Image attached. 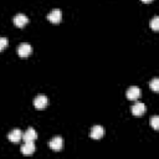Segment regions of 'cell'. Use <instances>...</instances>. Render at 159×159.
<instances>
[{
    "instance_id": "9",
    "label": "cell",
    "mask_w": 159,
    "mask_h": 159,
    "mask_svg": "<svg viewBox=\"0 0 159 159\" xmlns=\"http://www.w3.org/2000/svg\"><path fill=\"white\" fill-rule=\"evenodd\" d=\"M7 138H9V140L12 142V143H19L20 140H22V133H21L20 129H12V130L9 133Z\"/></svg>"
},
{
    "instance_id": "12",
    "label": "cell",
    "mask_w": 159,
    "mask_h": 159,
    "mask_svg": "<svg viewBox=\"0 0 159 159\" xmlns=\"http://www.w3.org/2000/svg\"><path fill=\"white\" fill-rule=\"evenodd\" d=\"M149 86H150V88L154 91V92H158L159 91V78H153L152 81H150V83H149Z\"/></svg>"
},
{
    "instance_id": "3",
    "label": "cell",
    "mask_w": 159,
    "mask_h": 159,
    "mask_svg": "<svg viewBox=\"0 0 159 159\" xmlns=\"http://www.w3.org/2000/svg\"><path fill=\"white\" fill-rule=\"evenodd\" d=\"M47 103H48L47 97L43 96V94H39V96H36L35 99H34V106H35V108H37V109H43V108L47 106Z\"/></svg>"
},
{
    "instance_id": "2",
    "label": "cell",
    "mask_w": 159,
    "mask_h": 159,
    "mask_svg": "<svg viewBox=\"0 0 159 159\" xmlns=\"http://www.w3.org/2000/svg\"><path fill=\"white\" fill-rule=\"evenodd\" d=\"M31 52H32V47H31V45H29V43H26V42L20 43V45L17 46V55H19L20 57H27Z\"/></svg>"
},
{
    "instance_id": "7",
    "label": "cell",
    "mask_w": 159,
    "mask_h": 159,
    "mask_svg": "<svg viewBox=\"0 0 159 159\" xmlns=\"http://www.w3.org/2000/svg\"><path fill=\"white\" fill-rule=\"evenodd\" d=\"M103 134H104V129H103V127H101V125H94V127H92L91 133H89V135H91L92 139H101V138L103 137Z\"/></svg>"
},
{
    "instance_id": "14",
    "label": "cell",
    "mask_w": 159,
    "mask_h": 159,
    "mask_svg": "<svg viewBox=\"0 0 159 159\" xmlns=\"http://www.w3.org/2000/svg\"><path fill=\"white\" fill-rule=\"evenodd\" d=\"M150 124H152V127L154 128V130H158V129H159V117H158V116H154V117L150 119Z\"/></svg>"
},
{
    "instance_id": "5",
    "label": "cell",
    "mask_w": 159,
    "mask_h": 159,
    "mask_svg": "<svg viewBox=\"0 0 159 159\" xmlns=\"http://www.w3.org/2000/svg\"><path fill=\"white\" fill-rule=\"evenodd\" d=\"M125 94H127V98H128V99H137V98L140 97L142 91H140L139 87L132 86V87H129V88L127 89V93H125Z\"/></svg>"
},
{
    "instance_id": "1",
    "label": "cell",
    "mask_w": 159,
    "mask_h": 159,
    "mask_svg": "<svg viewBox=\"0 0 159 159\" xmlns=\"http://www.w3.org/2000/svg\"><path fill=\"white\" fill-rule=\"evenodd\" d=\"M48 147L53 150V152H61L62 147H63V140L61 137H55L48 142Z\"/></svg>"
},
{
    "instance_id": "6",
    "label": "cell",
    "mask_w": 159,
    "mask_h": 159,
    "mask_svg": "<svg viewBox=\"0 0 159 159\" xmlns=\"http://www.w3.org/2000/svg\"><path fill=\"white\" fill-rule=\"evenodd\" d=\"M12 21H14V24H15L17 27H24V26L29 22V19H27V16L24 15V14H17V15H15V17L12 19Z\"/></svg>"
},
{
    "instance_id": "10",
    "label": "cell",
    "mask_w": 159,
    "mask_h": 159,
    "mask_svg": "<svg viewBox=\"0 0 159 159\" xmlns=\"http://www.w3.org/2000/svg\"><path fill=\"white\" fill-rule=\"evenodd\" d=\"M37 138V133L35 132L34 128H27V130L22 134V140L24 142H34Z\"/></svg>"
},
{
    "instance_id": "11",
    "label": "cell",
    "mask_w": 159,
    "mask_h": 159,
    "mask_svg": "<svg viewBox=\"0 0 159 159\" xmlns=\"http://www.w3.org/2000/svg\"><path fill=\"white\" fill-rule=\"evenodd\" d=\"M35 152V144L34 142H25V144L21 147V153L24 155H30Z\"/></svg>"
},
{
    "instance_id": "13",
    "label": "cell",
    "mask_w": 159,
    "mask_h": 159,
    "mask_svg": "<svg viewBox=\"0 0 159 159\" xmlns=\"http://www.w3.org/2000/svg\"><path fill=\"white\" fill-rule=\"evenodd\" d=\"M150 27H152L154 31H158V30H159V17H158V16H154L153 20L150 21Z\"/></svg>"
},
{
    "instance_id": "15",
    "label": "cell",
    "mask_w": 159,
    "mask_h": 159,
    "mask_svg": "<svg viewBox=\"0 0 159 159\" xmlns=\"http://www.w3.org/2000/svg\"><path fill=\"white\" fill-rule=\"evenodd\" d=\"M7 43H9V41L6 37H0V51H2L7 46Z\"/></svg>"
},
{
    "instance_id": "4",
    "label": "cell",
    "mask_w": 159,
    "mask_h": 159,
    "mask_svg": "<svg viewBox=\"0 0 159 159\" xmlns=\"http://www.w3.org/2000/svg\"><path fill=\"white\" fill-rule=\"evenodd\" d=\"M47 20L53 22V24H57L62 20V11L60 9H53L48 15H47Z\"/></svg>"
},
{
    "instance_id": "8",
    "label": "cell",
    "mask_w": 159,
    "mask_h": 159,
    "mask_svg": "<svg viewBox=\"0 0 159 159\" xmlns=\"http://www.w3.org/2000/svg\"><path fill=\"white\" fill-rule=\"evenodd\" d=\"M132 113L134 114V116H137V117H139V116H142V114H144V112H145V104L144 103H142V102H137L135 104H133L132 106Z\"/></svg>"
},
{
    "instance_id": "16",
    "label": "cell",
    "mask_w": 159,
    "mask_h": 159,
    "mask_svg": "<svg viewBox=\"0 0 159 159\" xmlns=\"http://www.w3.org/2000/svg\"><path fill=\"white\" fill-rule=\"evenodd\" d=\"M142 1H143V2H145V4H148V2H152L153 0H142Z\"/></svg>"
}]
</instances>
